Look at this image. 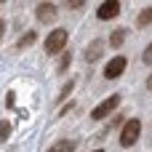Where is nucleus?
Instances as JSON below:
<instances>
[{"label":"nucleus","mask_w":152,"mask_h":152,"mask_svg":"<svg viewBox=\"0 0 152 152\" xmlns=\"http://www.w3.org/2000/svg\"><path fill=\"white\" fill-rule=\"evenodd\" d=\"M45 152H75V142H59V144H53Z\"/></svg>","instance_id":"10"},{"label":"nucleus","mask_w":152,"mask_h":152,"mask_svg":"<svg viewBox=\"0 0 152 152\" xmlns=\"http://www.w3.org/2000/svg\"><path fill=\"white\" fill-rule=\"evenodd\" d=\"M150 24H152V8L139 11V16H136V27H150Z\"/></svg>","instance_id":"9"},{"label":"nucleus","mask_w":152,"mask_h":152,"mask_svg":"<svg viewBox=\"0 0 152 152\" xmlns=\"http://www.w3.org/2000/svg\"><path fill=\"white\" fill-rule=\"evenodd\" d=\"M13 102H16V96H13V91H8V96H5V104L13 110Z\"/></svg>","instance_id":"17"},{"label":"nucleus","mask_w":152,"mask_h":152,"mask_svg":"<svg viewBox=\"0 0 152 152\" xmlns=\"http://www.w3.org/2000/svg\"><path fill=\"white\" fill-rule=\"evenodd\" d=\"M3 32H5V21L0 19V37H3Z\"/></svg>","instance_id":"20"},{"label":"nucleus","mask_w":152,"mask_h":152,"mask_svg":"<svg viewBox=\"0 0 152 152\" xmlns=\"http://www.w3.org/2000/svg\"><path fill=\"white\" fill-rule=\"evenodd\" d=\"M72 107H75V104H72V102H67V104H64V107H61V110H59V115H67V112H69V110H72Z\"/></svg>","instance_id":"19"},{"label":"nucleus","mask_w":152,"mask_h":152,"mask_svg":"<svg viewBox=\"0 0 152 152\" xmlns=\"http://www.w3.org/2000/svg\"><path fill=\"white\" fill-rule=\"evenodd\" d=\"M139 134H142V120H139V118L126 120V126H123V131H120V144H123V147H134V144L139 142Z\"/></svg>","instance_id":"1"},{"label":"nucleus","mask_w":152,"mask_h":152,"mask_svg":"<svg viewBox=\"0 0 152 152\" xmlns=\"http://www.w3.org/2000/svg\"><path fill=\"white\" fill-rule=\"evenodd\" d=\"M32 43H35V32H24V37L16 43V48H19V51H24V48H29Z\"/></svg>","instance_id":"11"},{"label":"nucleus","mask_w":152,"mask_h":152,"mask_svg":"<svg viewBox=\"0 0 152 152\" xmlns=\"http://www.w3.org/2000/svg\"><path fill=\"white\" fill-rule=\"evenodd\" d=\"M104 45H107L104 40H91V45H88V48H86V53H83V56H86V61H91V64H94V61H99V59L104 56Z\"/></svg>","instance_id":"7"},{"label":"nucleus","mask_w":152,"mask_h":152,"mask_svg":"<svg viewBox=\"0 0 152 152\" xmlns=\"http://www.w3.org/2000/svg\"><path fill=\"white\" fill-rule=\"evenodd\" d=\"M126 37H128V29H123V27H120V29H115V32L110 35V40H107V43H110L112 48H120V45L126 43Z\"/></svg>","instance_id":"8"},{"label":"nucleus","mask_w":152,"mask_h":152,"mask_svg":"<svg viewBox=\"0 0 152 152\" xmlns=\"http://www.w3.org/2000/svg\"><path fill=\"white\" fill-rule=\"evenodd\" d=\"M120 13V3L118 0H104L99 8H96V16L102 19V21H107V19H115Z\"/></svg>","instance_id":"6"},{"label":"nucleus","mask_w":152,"mask_h":152,"mask_svg":"<svg viewBox=\"0 0 152 152\" xmlns=\"http://www.w3.org/2000/svg\"><path fill=\"white\" fill-rule=\"evenodd\" d=\"M69 61H72V53L64 51V56H61V61H59V72H67V69H69Z\"/></svg>","instance_id":"12"},{"label":"nucleus","mask_w":152,"mask_h":152,"mask_svg":"<svg viewBox=\"0 0 152 152\" xmlns=\"http://www.w3.org/2000/svg\"><path fill=\"white\" fill-rule=\"evenodd\" d=\"M8 136H11V123H8V120H3V123H0V139L5 142Z\"/></svg>","instance_id":"14"},{"label":"nucleus","mask_w":152,"mask_h":152,"mask_svg":"<svg viewBox=\"0 0 152 152\" xmlns=\"http://www.w3.org/2000/svg\"><path fill=\"white\" fill-rule=\"evenodd\" d=\"M96 152H104V150H96Z\"/></svg>","instance_id":"22"},{"label":"nucleus","mask_w":152,"mask_h":152,"mask_svg":"<svg viewBox=\"0 0 152 152\" xmlns=\"http://www.w3.org/2000/svg\"><path fill=\"white\" fill-rule=\"evenodd\" d=\"M72 88H75V83H72V80H69V83H67V86H64V88H61V94H59V104H61V102H64V99H67V96H69V94H72Z\"/></svg>","instance_id":"13"},{"label":"nucleus","mask_w":152,"mask_h":152,"mask_svg":"<svg viewBox=\"0 0 152 152\" xmlns=\"http://www.w3.org/2000/svg\"><path fill=\"white\" fill-rule=\"evenodd\" d=\"M120 123H123V118H115V120H112V123H110V126L104 128V134H110V131H112V128H118Z\"/></svg>","instance_id":"16"},{"label":"nucleus","mask_w":152,"mask_h":152,"mask_svg":"<svg viewBox=\"0 0 152 152\" xmlns=\"http://www.w3.org/2000/svg\"><path fill=\"white\" fill-rule=\"evenodd\" d=\"M67 37H69L67 29H53V32L45 37V53H51V56H53V53H61L64 45H67Z\"/></svg>","instance_id":"2"},{"label":"nucleus","mask_w":152,"mask_h":152,"mask_svg":"<svg viewBox=\"0 0 152 152\" xmlns=\"http://www.w3.org/2000/svg\"><path fill=\"white\" fill-rule=\"evenodd\" d=\"M147 88H150V91H152V75H150V77H147Z\"/></svg>","instance_id":"21"},{"label":"nucleus","mask_w":152,"mask_h":152,"mask_svg":"<svg viewBox=\"0 0 152 152\" xmlns=\"http://www.w3.org/2000/svg\"><path fill=\"white\" fill-rule=\"evenodd\" d=\"M118 104H120V96H118V94H112V96H107V99H104V102H102V104H99V107L91 112V118H94V120H102V118L112 115Z\"/></svg>","instance_id":"4"},{"label":"nucleus","mask_w":152,"mask_h":152,"mask_svg":"<svg viewBox=\"0 0 152 152\" xmlns=\"http://www.w3.org/2000/svg\"><path fill=\"white\" fill-rule=\"evenodd\" d=\"M126 67H128V59H126V56H115V59H110V61L104 64V77H107V80H118V77L126 72Z\"/></svg>","instance_id":"3"},{"label":"nucleus","mask_w":152,"mask_h":152,"mask_svg":"<svg viewBox=\"0 0 152 152\" xmlns=\"http://www.w3.org/2000/svg\"><path fill=\"white\" fill-rule=\"evenodd\" d=\"M142 61H144V64H152V43L144 48V53H142Z\"/></svg>","instance_id":"15"},{"label":"nucleus","mask_w":152,"mask_h":152,"mask_svg":"<svg viewBox=\"0 0 152 152\" xmlns=\"http://www.w3.org/2000/svg\"><path fill=\"white\" fill-rule=\"evenodd\" d=\"M56 13H59V8H56L53 3H40V5L35 8V19H37L40 24H53V21H56Z\"/></svg>","instance_id":"5"},{"label":"nucleus","mask_w":152,"mask_h":152,"mask_svg":"<svg viewBox=\"0 0 152 152\" xmlns=\"http://www.w3.org/2000/svg\"><path fill=\"white\" fill-rule=\"evenodd\" d=\"M67 5H69V8H80V5H86V0H69Z\"/></svg>","instance_id":"18"}]
</instances>
